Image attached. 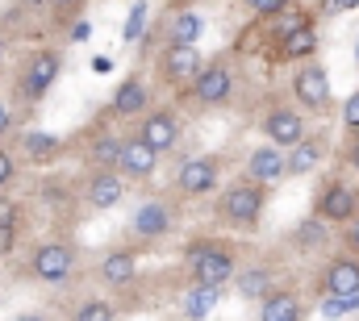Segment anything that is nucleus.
<instances>
[{
	"label": "nucleus",
	"instance_id": "18",
	"mask_svg": "<svg viewBox=\"0 0 359 321\" xmlns=\"http://www.w3.org/2000/svg\"><path fill=\"white\" fill-rule=\"evenodd\" d=\"M134 271H138V263H134L130 250H113V254L100 259V280L113 284V288H126V284L134 280Z\"/></svg>",
	"mask_w": 359,
	"mask_h": 321
},
{
	"label": "nucleus",
	"instance_id": "17",
	"mask_svg": "<svg viewBox=\"0 0 359 321\" xmlns=\"http://www.w3.org/2000/svg\"><path fill=\"white\" fill-rule=\"evenodd\" d=\"M155 163H159V151H151L142 138H130V142H126V159H121V171H126V175L147 179V175L155 171Z\"/></svg>",
	"mask_w": 359,
	"mask_h": 321
},
{
	"label": "nucleus",
	"instance_id": "37",
	"mask_svg": "<svg viewBox=\"0 0 359 321\" xmlns=\"http://www.w3.org/2000/svg\"><path fill=\"white\" fill-rule=\"evenodd\" d=\"M0 226H17V205L0 196Z\"/></svg>",
	"mask_w": 359,
	"mask_h": 321
},
{
	"label": "nucleus",
	"instance_id": "15",
	"mask_svg": "<svg viewBox=\"0 0 359 321\" xmlns=\"http://www.w3.org/2000/svg\"><path fill=\"white\" fill-rule=\"evenodd\" d=\"M121 192H126V184L117 179V171H96L88 179V205L92 209H113L121 200Z\"/></svg>",
	"mask_w": 359,
	"mask_h": 321
},
{
	"label": "nucleus",
	"instance_id": "12",
	"mask_svg": "<svg viewBox=\"0 0 359 321\" xmlns=\"http://www.w3.org/2000/svg\"><path fill=\"white\" fill-rule=\"evenodd\" d=\"M359 292V263L355 259H334L326 267V296H355Z\"/></svg>",
	"mask_w": 359,
	"mask_h": 321
},
{
	"label": "nucleus",
	"instance_id": "40",
	"mask_svg": "<svg viewBox=\"0 0 359 321\" xmlns=\"http://www.w3.org/2000/svg\"><path fill=\"white\" fill-rule=\"evenodd\" d=\"M109 67H113V63H109V59H104V55H100V59H92V71H100V76H104V71H109Z\"/></svg>",
	"mask_w": 359,
	"mask_h": 321
},
{
	"label": "nucleus",
	"instance_id": "33",
	"mask_svg": "<svg viewBox=\"0 0 359 321\" xmlns=\"http://www.w3.org/2000/svg\"><path fill=\"white\" fill-rule=\"evenodd\" d=\"M247 4H251V8H255L259 17H280L288 0H247Z\"/></svg>",
	"mask_w": 359,
	"mask_h": 321
},
{
	"label": "nucleus",
	"instance_id": "27",
	"mask_svg": "<svg viewBox=\"0 0 359 321\" xmlns=\"http://www.w3.org/2000/svg\"><path fill=\"white\" fill-rule=\"evenodd\" d=\"M59 146H63V142H59V138H55V134H25V155H29V159H55V155H59Z\"/></svg>",
	"mask_w": 359,
	"mask_h": 321
},
{
	"label": "nucleus",
	"instance_id": "4",
	"mask_svg": "<svg viewBox=\"0 0 359 321\" xmlns=\"http://www.w3.org/2000/svg\"><path fill=\"white\" fill-rule=\"evenodd\" d=\"M313 213H318L322 221H355L359 200L347 184H330V188L318 196V209H313Z\"/></svg>",
	"mask_w": 359,
	"mask_h": 321
},
{
	"label": "nucleus",
	"instance_id": "32",
	"mask_svg": "<svg viewBox=\"0 0 359 321\" xmlns=\"http://www.w3.org/2000/svg\"><path fill=\"white\" fill-rule=\"evenodd\" d=\"M217 246H222V242H209V238L192 242V246H188V254H184V259H188V267H196V263H201V259H209V254H213V250H217Z\"/></svg>",
	"mask_w": 359,
	"mask_h": 321
},
{
	"label": "nucleus",
	"instance_id": "10",
	"mask_svg": "<svg viewBox=\"0 0 359 321\" xmlns=\"http://www.w3.org/2000/svg\"><path fill=\"white\" fill-rule=\"evenodd\" d=\"M230 88H234V76H230L222 63L205 67V71L192 80V92H196V100H201V104H222V100L230 96Z\"/></svg>",
	"mask_w": 359,
	"mask_h": 321
},
{
	"label": "nucleus",
	"instance_id": "3",
	"mask_svg": "<svg viewBox=\"0 0 359 321\" xmlns=\"http://www.w3.org/2000/svg\"><path fill=\"white\" fill-rule=\"evenodd\" d=\"M59 67H63L59 55H46V50L34 55L29 67H25V76H21V92H25L29 100H42V96L50 92V83L59 80Z\"/></svg>",
	"mask_w": 359,
	"mask_h": 321
},
{
	"label": "nucleus",
	"instance_id": "41",
	"mask_svg": "<svg viewBox=\"0 0 359 321\" xmlns=\"http://www.w3.org/2000/svg\"><path fill=\"white\" fill-rule=\"evenodd\" d=\"M8 125H13V113H8V109H4V104H0V134H4V130H8Z\"/></svg>",
	"mask_w": 359,
	"mask_h": 321
},
{
	"label": "nucleus",
	"instance_id": "11",
	"mask_svg": "<svg viewBox=\"0 0 359 321\" xmlns=\"http://www.w3.org/2000/svg\"><path fill=\"white\" fill-rule=\"evenodd\" d=\"M217 184V163L213 159H188L180 167V192L184 196H205Z\"/></svg>",
	"mask_w": 359,
	"mask_h": 321
},
{
	"label": "nucleus",
	"instance_id": "38",
	"mask_svg": "<svg viewBox=\"0 0 359 321\" xmlns=\"http://www.w3.org/2000/svg\"><path fill=\"white\" fill-rule=\"evenodd\" d=\"M88 34H92V25H88V21H80V25H72V38H76V42H88Z\"/></svg>",
	"mask_w": 359,
	"mask_h": 321
},
{
	"label": "nucleus",
	"instance_id": "9",
	"mask_svg": "<svg viewBox=\"0 0 359 321\" xmlns=\"http://www.w3.org/2000/svg\"><path fill=\"white\" fill-rule=\"evenodd\" d=\"M247 171L255 184H280L288 175V159H284V146H259L251 159H247Z\"/></svg>",
	"mask_w": 359,
	"mask_h": 321
},
{
	"label": "nucleus",
	"instance_id": "43",
	"mask_svg": "<svg viewBox=\"0 0 359 321\" xmlns=\"http://www.w3.org/2000/svg\"><path fill=\"white\" fill-rule=\"evenodd\" d=\"M13 321H46L42 313H21V317H13Z\"/></svg>",
	"mask_w": 359,
	"mask_h": 321
},
{
	"label": "nucleus",
	"instance_id": "21",
	"mask_svg": "<svg viewBox=\"0 0 359 321\" xmlns=\"http://www.w3.org/2000/svg\"><path fill=\"white\" fill-rule=\"evenodd\" d=\"M238 292H243V301H268L271 292V271L268 267H247L243 275H238Z\"/></svg>",
	"mask_w": 359,
	"mask_h": 321
},
{
	"label": "nucleus",
	"instance_id": "23",
	"mask_svg": "<svg viewBox=\"0 0 359 321\" xmlns=\"http://www.w3.org/2000/svg\"><path fill=\"white\" fill-rule=\"evenodd\" d=\"M280 46H284V50H280L284 59H309V55L318 50V29H313V25H305L301 34H292V38H284Z\"/></svg>",
	"mask_w": 359,
	"mask_h": 321
},
{
	"label": "nucleus",
	"instance_id": "13",
	"mask_svg": "<svg viewBox=\"0 0 359 321\" xmlns=\"http://www.w3.org/2000/svg\"><path fill=\"white\" fill-rule=\"evenodd\" d=\"M205 67H201V55H196V46H172L168 50V59H163V76L172 83L180 80H196Z\"/></svg>",
	"mask_w": 359,
	"mask_h": 321
},
{
	"label": "nucleus",
	"instance_id": "5",
	"mask_svg": "<svg viewBox=\"0 0 359 321\" xmlns=\"http://www.w3.org/2000/svg\"><path fill=\"white\" fill-rule=\"evenodd\" d=\"M292 92H297V100L305 104V109H322L326 100H330V76L313 63V67H301L297 76H292Z\"/></svg>",
	"mask_w": 359,
	"mask_h": 321
},
{
	"label": "nucleus",
	"instance_id": "8",
	"mask_svg": "<svg viewBox=\"0 0 359 321\" xmlns=\"http://www.w3.org/2000/svg\"><path fill=\"white\" fill-rule=\"evenodd\" d=\"M226 280H234V254L226 246H217L209 259H201L192 267V284H201V288H222Z\"/></svg>",
	"mask_w": 359,
	"mask_h": 321
},
{
	"label": "nucleus",
	"instance_id": "31",
	"mask_svg": "<svg viewBox=\"0 0 359 321\" xmlns=\"http://www.w3.org/2000/svg\"><path fill=\"white\" fill-rule=\"evenodd\" d=\"M142 25H147V4H134L130 8V21H126V42H134L142 34Z\"/></svg>",
	"mask_w": 359,
	"mask_h": 321
},
{
	"label": "nucleus",
	"instance_id": "45",
	"mask_svg": "<svg viewBox=\"0 0 359 321\" xmlns=\"http://www.w3.org/2000/svg\"><path fill=\"white\" fill-rule=\"evenodd\" d=\"M55 4H80V0H55Z\"/></svg>",
	"mask_w": 359,
	"mask_h": 321
},
{
	"label": "nucleus",
	"instance_id": "16",
	"mask_svg": "<svg viewBox=\"0 0 359 321\" xmlns=\"http://www.w3.org/2000/svg\"><path fill=\"white\" fill-rule=\"evenodd\" d=\"M217 301H222L217 288H201V284H192V288L180 296V313H184L188 321H205L213 309H217Z\"/></svg>",
	"mask_w": 359,
	"mask_h": 321
},
{
	"label": "nucleus",
	"instance_id": "36",
	"mask_svg": "<svg viewBox=\"0 0 359 321\" xmlns=\"http://www.w3.org/2000/svg\"><path fill=\"white\" fill-rule=\"evenodd\" d=\"M17 246V226H0V254H8Z\"/></svg>",
	"mask_w": 359,
	"mask_h": 321
},
{
	"label": "nucleus",
	"instance_id": "2",
	"mask_svg": "<svg viewBox=\"0 0 359 321\" xmlns=\"http://www.w3.org/2000/svg\"><path fill=\"white\" fill-rule=\"evenodd\" d=\"M72 267H76V254H72L67 242H46L34 254V275L46 280V284H63L72 275Z\"/></svg>",
	"mask_w": 359,
	"mask_h": 321
},
{
	"label": "nucleus",
	"instance_id": "46",
	"mask_svg": "<svg viewBox=\"0 0 359 321\" xmlns=\"http://www.w3.org/2000/svg\"><path fill=\"white\" fill-rule=\"evenodd\" d=\"M0 59H4V42H0Z\"/></svg>",
	"mask_w": 359,
	"mask_h": 321
},
{
	"label": "nucleus",
	"instance_id": "14",
	"mask_svg": "<svg viewBox=\"0 0 359 321\" xmlns=\"http://www.w3.org/2000/svg\"><path fill=\"white\" fill-rule=\"evenodd\" d=\"M168 226H172V217H168V209H163L159 200L138 205V213H134V234H138V238H163Z\"/></svg>",
	"mask_w": 359,
	"mask_h": 321
},
{
	"label": "nucleus",
	"instance_id": "26",
	"mask_svg": "<svg viewBox=\"0 0 359 321\" xmlns=\"http://www.w3.org/2000/svg\"><path fill=\"white\" fill-rule=\"evenodd\" d=\"M297 246H301V250H322V246H326V221H322V217H305V221L297 226Z\"/></svg>",
	"mask_w": 359,
	"mask_h": 321
},
{
	"label": "nucleus",
	"instance_id": "34",
	"mask_svg": "<svg viewBox=\"0 0 359 321\" xmlns=\"http://www.w3.org/2000/svg\"><path fill=\"white\" fill-rule=\"evenodd\" d=\"M343 121H347V130H359V92L347 96V104H343Z\"/></svg>",
	"mask_w": 359,
	"mask_h": 321
},
{
	"label": "nucleus",
	"instance_id": "25",
	"mask_svg": "<svg viewBox=\"0 0 359 321\" xmlns=\"http://www.w3.org/2000/svg\"><path fill=\"white\" fill-rule=\"evenodd\" d=\"M201 17L196 13H176V21H172V46H192L196 38H201Z\"/></svg>",
	"mask_w": 359,
	"mask_h": 321
},
{
	"label": "nucleus",
	"instance_id": "35",
	"mask_svg": "<svg viewBox=\"0 0 359 321\" xmlns=\"http://www.w3.org/2000/svg\"><path fill=\"white\" fill-rule=\"evenodd\" d=\"M13 175H17L13 155H8V151H0V188H4V184H13Z\"/></svg>",
	"mask_w": 359,
	"mask_h": 321
},
{
	"label": "nucleus",
	"instance_id": "20",
	"mask_svg": "<svg viewBox=\"0 0 359 321\" xmlns=\"http://www.w3.org/2000/svg\"><path fill=\"white\" fill-rule=\"evenodd\" d=\"M113 113L117 117H134V113H147V83L142 80H126L113 96Z\"/></svg>",
	"mask_w": 359,
	"mask_h": 321
},
{
	"label": "nucleus",
	"instance_id": "39",
	"mask_svg": "<svg viewBox=\"0 0 359 321\" xmlns=\"http://www.w3.org/2000/svg\"><path fill=\"white\" fill-rule=\"evenodd\" d=\"M347 242H351V250H359V217L351 221V230H347Z\"/></svg>",
	"mask_w": 359,
	"mask_h": 321
},
{
	"label": "nucleus",
	"instance_id": "22",
	"mask_svg": "<svg viewBox=\"0 0 359 321\" xmlns=\"http://www.w3.org/2000/svg\"><path fill=\"white\" fill-rule=\"evenodd\" d=\"M121 159H126V142H121V138H96V146H92V163H96L100 171L121 167Z\"/></svg>",
	"mask_w": 359,
	"mask_h": 321
},
{
	"label": "nucleus",
	"instance_id": "30",
	"mask_svg": "<svg viewBox=\"0 0 359 321\" xmlns=\"http://www.w3.org/2000/svg\"><path fill=\"white\" fill-rule=\"evenodd\" d=\"M309 21H305V13H284L280 21H276V38L284 42V38H292V34H301Z\"/></svg>",
	"mask_w": 359,
	"mask_h": 321
},
{
	"label": "nucleus",
	"instance_id": "1",
	"mask_svg": "<svg viewBox=\"0 0 359 321\" xmlns=\"http://www.w3.org/2000/svg\"><path fill=\"white\" fill-rule=\"evenodd\" d=\"M222 217L230 226H259L264 217V184H234L226 196H222Z\"/></svg>",
	"mask_w": 359,
	"mask_h": 321
},
{
	"label": "nucleus",
	"instance_id": "44",
	"mask_svg": "<svg viewBox=\"0 0 359 321\" xmlns=\"http://www.w3.org/2000/svg\"><path fill=\"white\" fill-rule=\"evenodd\" d=\"M351 163H355V167H359V138H355V142H351Z\"/></svg>",
	"mask_w": 359,
	"mask_h": 321
},
{
	"label": "nucleus",
	"instance_id": "28",
	"mask_svg": "<svg viewBox=\"0 0 359 321\" xmlns=\"http://www.w3.org/2000/svg\"><path fill=\"white\" fill-rule=\"evenodd\" d=\"M359 309V292L355 296H326V305H322V317H343V313H355Z\"/></svg>",
	"mask_w": 359,
	"mask_h": 321
},
{
	"label": "nucleus",
	"instance_id": "24",
	"mask_svg": "<svg viewBox=\"0 0 359 321\" xmlns=\"http://www.w3.org/2000/svg\"><path fill=\"white\" fill-rule=\"evenodd\" d=\"M322 159V146L318 142H297L292 155H288V175H309Z\"/></svg>",
	"mask_w": 359,
	"mask_h": 321
},
{
	"label": "nucleus",
	"instance_id": "6",
	"mask_svg": "<svg viewBox=\"0 0 359 321\" xmlns=\"http://www.w3.org/2000/svg\"><path fill=\"white\" fill-rule=\"evenodd\" d=\"M264 134H268L271 146H297V142H305V121L292 109H276L264 121Z\"/></svg>",
	"mask_w": 359,
	"mask_h": 321
},
{
	"label": "nucleus",
	"instance_id": "7",
	"mask_svg": "<svg viewBox=\"0 0 359 321\" xmlns=\"http://www.w3.org/2000/svg\"><path fill=\"white\" fill-rule=\"evenodd\" d=\"M138 138L151 146V151H172L180 142V121L172 113H147V121H142V130H138Z\"/></svg>",
	"mask_w": 359,
	"mask_h": 321
},
{
	"label": "nucleus",
	"instance_id": "19",
	"mask_svg": "<svg viewBox=\"0 0 359 321\" xmlns=\"http://www.w3.org/2000/svg\"><path fill=\"white\" fill-rule=\"evenodd\" d=\"M301 317H305V309L292 292H271L264 301V309H259V321H301Z\"/></svg>",
	"mask_w": 359,
	"mask_h": 321
},
{
	"label": "nucleus",
	"instance_id": "29",
	"mask_svg": "<svg viewBox=\"0 0 359 321\" xmlns=\"http://www.w3.org/2000/svg\"><path fill=\"white\" fill-rule=\"evenodd\" d=\"M113 317H117V313H113L109 301H88V305L76 309V321H113Z\"/></svg>",
	"mask_w": 359,
	"mask_h": 321
},
{
	"label": "nucleus",
	"instance_id": "42",
	"mask_svg": "<svg viewBox=\"0 0 359 321\" xmlns=\"http://www.w3.org/2000/svg\"><path fill=\"white\" fill-rule=\"evenodd\" d=\"M334 8H359V0H334Z\"/></svg>",
	"mask_w": 359,
	"mask_h": 321
},
{
	"label": "nucleus",
	"instance_id": "47",
	"mask_svg": "<svg viewBox=\"0 0 359 321\" xmlns=\"http://www.w3.org/2000/svg\"><path fill=\"white\" fill-rule=\"evenodd\" d=\"M355 63H359V46H355Z\"/></svg>",
	"mask_w": 359,
	"mask_h": 321
}]
</instances>
